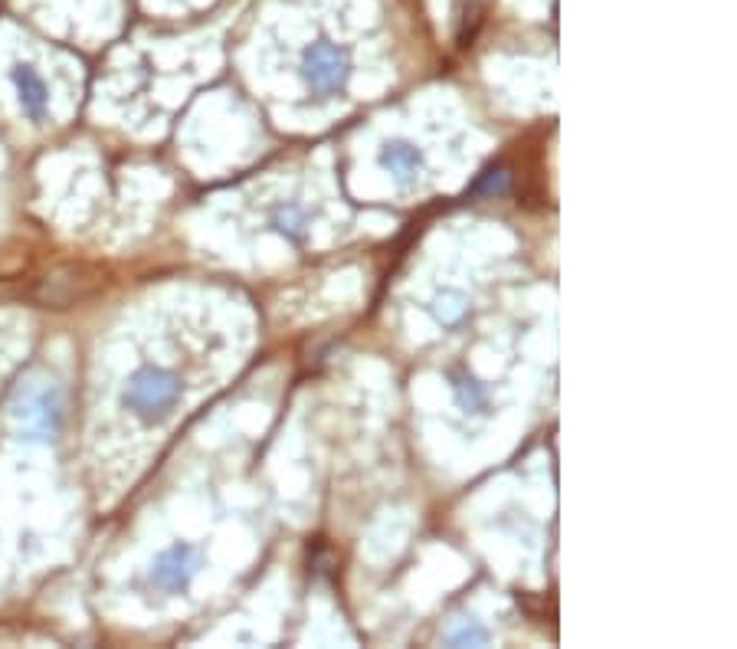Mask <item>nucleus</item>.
<instances>
[{
	"instance_id": "obj_3",
	"label": "nucleus",
	"mask_w": 737,
	"mask_h": 649,
	"mask_svg": "<svg viewBox=\"0 0 737 649\" xmlns=\"http://www.w3.org/2000/svg\"><path fill=\"white\" fill-rule=\"evenodd\" d=\"M351 76V59L348 50H341L338 43L331 40H318L312 46H305L302 53V79L308 82V89L318 92V96H328V92H341L344 82Z\"/></svg>"
},
{
	"instance_id": "obj_9",
	"label": "nucleus",
	"mask_w": 737,
	"mask_h": 649,
	"mask_svg": "<svg viewBox=\"0 0 737 649\" xmlns=\"http://www.w3.org/2000/svg\"><path fill=\"white\" fill-rule=\"evenodd\" d=\"M433 312H436V318H439V322H443V325H456L459 318L466 315V295H462V292H453V289H446V292L436 299Z\"/></svg>"
},
{
	"instance_id": "obj_7",
	"label": "nucleus",
	"mask_w": 737,
	"mask_h": 649,
	"mask_svg": "<svg viewBox=\"0 0 737 649\" xmlns=\"http://www.w3.org/2000/svg\"><path fill=\"white\" fill-rule=\"evenodd\" d=\"M449 381H453V397L462 413H469V417H485L489 413V391L469 371H453Z\"/></svg>"
},
{
	"instance_id": "obj_2",
	"label": "nucleus",
	"mask_w": 737,
	"mask_h": 649,
	"mask_svg": "<svg viewBox=\"0 0 737 649\" xmlns=\"http://www.w3.org/2000/svg\"><path fill=\"white\" fill-rule=\"evenodd\" d=\"M181 394H184L181 377L168 368H151L148 364V368H138L128 377L122 391V407L141 423H161L164 417H171Z\"/></svg>"
},
{
	"instance_id": "obj_5",
	"label": "nucleus",
	"mask_w": 737,
	"mask_h": 649,
	"mask_svg": "<svg viewBox=\"0 0 737 649\" xmlns=\"http://www.w3.org/2000/svg\"><path fill=\"white\" fill-rule=\"evenodd\" d=\"M10 82H14V89H17L20 109L27 112L33 122H40L46 115V105H50V89H46L43 76L30 63H17L10 69Z\"/></svg>"
},
{
	"instance_id": "obj_4",
	"label": "nucleus",
	"mask_w": 737,
	"mask_h": 649,
	"mask_svg": "<svg viewBox=\"0 0 737 649\" xmlns=\"http://www.w3.org/2000/svg\"><path fill=\"white\" fill-rule=\"evenodd\" d=\"M197 571H200V551L194 545H187V541H177V545L164 548L154 558L151 584H158L168 594H184Z\"/></svg>"
},
{
	"instance_id": "obj_6",
	"label": "nucleus",
	"mask_w": 737,
	"mask_h": 649,
	"mask_svg": "<svg viewBox=\"0 0 737 649\" xmlns=\"http://www.w3.org/2000/svg\"><path fill=\"white\" fill-rule=\"evenodd\" d=\"M380 164L384 171H390L400 184H413L423 171V151L407 138H394L380 148Z\"/></svg>"
},
{
	"instance_id": "obj_8",
	"label": "nucleus",
	"mask_w": 737,
	"mask_h": 649,
	"mask_svg": "<svg viewBox=\"0 0 737 649\" xmlns=\"http://www.w3.org/2000/svg\"><path fill=\"white\" fill-rule=\"evenodd\" d=\"M272 227H276L285 236V240H292V243H302L305 240V214L295 204L279 207L276 214H272Z\"/></svg>"
},
{
	"instance_id": "obj_1",
	"label": "nucleus",
	"mask_w": 737,
	"mask_h": 649,
	"mask_svg": "<svg viewBox=\"0 0 737 649\" xmlns=\"http://www.w3.org/2000/svg\"><path fill=\"white\" fill-rule=\"evenodd\" d=\"M10 420L23 440L53 443L66 423V394L56 381H33L14 397Z\"/></svg>"
},
{
	"instance_id": "obj_10",
	"label": "nucleus",
	"mask_w": 737,
	"mask_h": 649,
	"mask_svg": "<svg viewBox=\"0 0 737 649\" xmlns=\"http://www.w3.org/2000/svg\"><path fill=\"white\" fill-rule=\"evenodd\" d=\"M485 640H489V633L479 623H462V630L449 633V646H482Z\"/></svg>"
}]
</instances>
